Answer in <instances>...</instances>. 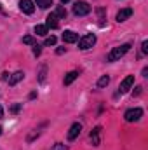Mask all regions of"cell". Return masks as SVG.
Listing matches in <instances>:
<instances>
[{
    "label": "cell",
    "mask_w": 148,
    "mask_h": 150,
    "mask_svg": "<svg viewBox=\"0 0 148 150\" xmlns=\"http://www.w3.org/2000/svg\"><path fill=\"white\" fill-rule=\"evenodd\" d=\"M129 49H131V44H124V45H120V47H115V49H111L110 52H108L106 59H108V61H118L125 52H129Z\"/></svg>",
    "instance_id": "1"
},
{
    "label": "cell",
    "mask_w": 148,
    "mask_h": 150,
    "mask_svg": "<svg viewBox=\"0 0 148 150\" xmlns=\"http://www.w3.org/2000/svg\"><path fill=\"white\" fill-rule=\"evenodd\" d=\"M94 44H96V35L94 33H87V35H84L82 38H78V49H82V51L91 49Z\"/></svg>",
    "instance_id": "2"
},
{
    "label": "cell",
    "mask_w": 148,
    "mask_h": 150,
    "mask_svg": "<svg viewBox=\"0 0 148 150\" xmlns=\"http://www.w3.org/2000/svg\"><path fill=\"white\" fill-rule=\"evenodd\" d=\"M91 12V5L87 2H77L73 5V14L75 16H87Z\"/></svg>",
    "instance_id": "3"
},
{
    "label": "cell",
    "mask_w": 148,
    "mask_h": 150,
    "mask_svg": "<svg viewBox=\"0 0 148 150\" xmlns=\"http://www.w3.org/2000/svg\"><path fill=\"white\" fill-rule=\"evenodd\" d=\"M124 117H125L127 122H136V120H140L143 117V110L141 108H129L127 112L124 113Z\"/></svg>",
    "instance_id": "4"
},
{
    "label": "cell",
    "mask_w": 148,
    "mask_h": 150,
    "mask_svg": "<svg viewBox=\"0 0 148 150\" xmlns=\"http://www.w3.org/2000/svg\"><path fill=\"white\" fill-rule=\"evenodd\" d=\"M132 84H134V75H127L122 82H120V86H118V91L120 93H127L131 87H132Z\"/></svg>",
    "instance_id": "5"
},
{
    "label": "cell",
    "mask_w": 148,
    "mask_h": 150,
    "mask_svg": "<svg viewBox=\"0 0 148 150\" xmlns=\"http://www.w3.org/2000/svg\"><path fill=\"white\" fill-rule=\"evenodd\" d=\"M19 9H21L25 14H33L35 4H33V0H19Z\"/></svg>",
    "instance_id": "6"
},
{
    "label": "cell",
    "mask_w": 148,
    "mask_h": 150,
    "mask_svg": "<svg viewBox=\"0 0 148 150\" xmlns=\"http://www.w3.org/2000/svg\"><path fill=\"white\" fill-rule=\"evenodd\" d=\"M80 131H82V124H80V122H73V124L70 126V129H68V140H70V142L75 140V138L80 134Z\"/></svg>",
    "instance_id": "7"
},
{
    "label": "cell",
    "mask_w": 148,
    "mask_h": 150,
    "mask_svg": "<svg viewBox=\"0 0 148 150\" xmlns=\"http://www.w3.org/2000/svg\"><path fill=\"white\" fill-rule=\"evenodd\" d=\"M45 26H47V28H52V30H56V28L59 26V23H58V16H56L54 12H51V14L45 18Z\"/></svg>",
    "instance_id": "8"
},
{
    "label": "cell",
    "mask_w": 148,
    "mask_h": 150,
    "mask_svg": "<svg viewBox=\"0 0 148 150\" xmlns=\"http://www.w3.org/2000/svg\"><path fill=\"white\" fill-rule=\"evenodd\" d=\"M131 16H132V9H129V7H127V9H122V11H118V12H117V21H118V23H122V21L129 19Z\"/></svg>",
    "instance_id": "9"
},
{
    "label": "cell",
    "mask_w": 148,
    "mask_h": 150,
    "mask_svg": "<svg viewBox=\"0 0 148 150\" xmlns=\"http://www.w3.org/2000/svg\"><path fill=\"white\" fill-rule=\"evenodd\" d=\"M77 40H78V35H77L75 32H72V30H66V32L63 33V42H66V44H73Z\"/></svg>",
    "instance_id": "10"
},
{
    "label": "cell",
    "mask_w": 148,
    "mask_h": 150,
    "mask_svg": "<svg viewBox=\"0 0 148 150\" xmlns=\"http://www.w3.org/2000/svg\"><path fill=\"white\" fill-rule=\"evenodd\" d=\"M99 134H101V127H99V126H98V127H94V129L91 131V136H89V138H91V142H92V145H94V147H98V145H99Z\"/></svg>",
    "instance_id": "11"
},
{
    "label": "cell",
    "mask_w": 148,
    "mask_h": 150,
    "mask_svg": "<svg viewBox=\"0 0 148 150\" xmlns=\"http://www.w3.org/2000/svg\"><path fill=\"white\" fill-rule=\"evenodd\" d=\"M23 79H25V74H23V72H14L7 80H9V86H16V84H18L19 80H23Z\"/></svg>",
    "instance_id": "12"
},
{
    "label": "cell",
    "mask_w": 148,
    "mask_h": 150,
    "mask_svg": "<svg viewBox=\"0 0 148 150\" xmlns=\"http://www.w3.org/2000/svg\"><path fill=\"white\" fill-rule=\"evenodd\" d=\"M77 77H78V72H68V74L65 75V86H70Z\"/></svg>",
    "instance_id": "13"
},
{
    "label": "cell",
    "mask_w": 148,
    "mask_h": 150,
    "mask_svg": "<svg viewBox=\"0 0 148 150\" xmlns=\"http://www.w3.org/2000/svg\"><path fill=\"white\" fill-rule=\"evenodd\" d=\"M35 33L40 35V37H45V35L49 33V28H47L45 25H37V26H35Z\"/></svg>",
    "instance_id": "14"
},
{
    "label": "cell",
    "mask_w": 148,
    "mask_h": 150,
    "mask_svg": "<svg viewBox=\"0 0 148 150\" xmlns=\"http://www.w3.org/2000/svg\"><path fill=\"white\" fill-rule=\"evenodd\" d=\"M54 14L58 16V19H59V18L65 19V18H66V9H65V5H58L56 11H54Z\"/></svg>",
    "instance_id": "15"
},
{
    "label": "cell",
    "mask_w": 148,
    "mask_h": 150,
    "mask_svg": "<svg viewBox=\"0 0 148 150\" xmlns=\"http://www.w3.org/2000/svg\"><path fill=\"white\" fill-rule=\"evenodd\" d=\"M108 84H110V77H108V75H103V77L98 80V84H96V86H98V87H106Z\"/></svg>",
    "instance_id": "16"
},
{
    "label": "cell",
    "mask_w": 148,
    "mask_h": 150,
    "mask_svg": "<svg viewBox=\"0 0 148 150\" xmlns=\"http://www.w3.org/2000/svg\"><path fill=\"white\" fill-rule=\"evenodd\" d=\"M35 2H37V5L40 9H47V7L52 5V0H35Z\"/></svg>",
    "instance_id": "17"
},
{
    "label": "cell",
    "mask_w": 148,
    "mask_h": 150,
    "mask_svg": "<svg viewBox=\"0 0 148 150\" xmlns=\"http://www.w3.org/2000/svg\"><path fill=\"white\" fill-rule=\"evenodd\" d=\"M23 44H26V45H35V38L32 37V35H26V37H23Z\"/></svg>",
    "instance_id": "18"
},
{
    "label": "cell",
    "mask_w": 148,
    "mask_h": 150,
    "mask_svg": "<svg viewBox=\"0 0 148 150\" xmlns=\"http://www.w3.org/2000/svg\"><path fill=\"white\" fill-rule=\"evenodd\" d=\"M56 42H58V38L54 37V35H51V37L45 38V45H56Z\"/></svg>",
    "instance_id": "19"
},
{
    "label": "cell",
    "mask_w": 148,
    "mask_h": 150,
    "mask_svg": "<svg viewBox=\"0 0 148 150\" xmlns=\"http://www.w3.org/2000/svg\"><path fill=\"white\" fill-rule=\"evenodd\" d=\"M96 12H98V16H99V23L103 25V21H105V9L99 7V9H96Z\"/></svg>",
    "instance_id": "20"
},
{
    "label": "cell",
    "mask_w": 148,
    "mask_h": 150,
    "mask_svg": "<svg viewBox=\"0 0 148 150\" xmlns=\"http://www.w3.org/2000/svg\"><path fill=\"white\" fill-rule=\"evenodd\" d=\"M45 70H47V67L44 65V67L40 68V75H38V80H40V82H44V80H45Z\"/></svg>",
    "instance_id": "21"
},
{
    "label": "cell",
    "mask_w": 148,
    "mask_h": 150,
    "mask_svg": "<svg viewBox=\"0 0 148 150\" xmlns=\"http://www.w3.org/2000/svg\"><path fill=\"white\" fill-rule=\"evenodd\" d=\"M51 150H68V147H66L65 143H56V145H54Z\"/></svg>",
    "instance_id": "22"
},
{
    "label": "cell",
    "mask_w": 148,
    "mask_h": 150,
    "mask_svg": "<svg viewBox=\"0 0 148 150\" xmlns=\"http://www.w3.org/2000/svg\"><path fill=\"white\" fill-rule=\"evenodd\" d=\"M19 110H21V105H19V103H16V105H12V107H11V112H12V113H18Z\"/></svg>",
    "instance_id": "23"
},
{
    "label": "cell",
    "mask_w": 148,
    "mask_h": 150,
    "mask_svg": "<svg viewBox=\"0 0 148 150\" xmlns=\"http://www.w3.org/2000/svg\"><path fill=\"white\" fill-rule=\"evenodd\" d=\"M141 51H143V54H147L148 52V42L147 40H143V44H141Z\"/></svg>",
    "instance_id": "24"
},
{
    "label": "cell",
    "mask_w": 148,
    "mask_h": 150,
    "mask_svg": "<svg viewBox=\"0 0 148 150\" xmlns=\"http://www.w3.org/2000/svg\"><path fill=\"white\" fill-rule=\"evenodd\" d=\"M33 54H35V56H38V54H40V45H37V44L33 45Z\"/></svg>",
    "instance_id": "25"
},
{
    "label": "cell",
    "mask_w": 148,
    "mask_h": 150,
    "mask_svg": "<svg viewBox=\"0 0 148 150\" xmlns=\"http://www.w3.org/2000/svg\"><path fill=\"white\" fill-rule=\"evenodd\" d=\"M141 89H143V87H141V86H138V87H136V91H134V94H136V96H138V94H140V93H141Z\"/></svg>",
    "instance_id": "26"
},
{
    "label": "cell",
    "mask_w": 148,
    "mask_h": 150,
    "mask_svg": "<svg viewBox=\"0 0 148 150\" xmlns=\"http://www.w3.org/2000/svg\"><path fill=\"white\" fill-rule=\"evenodd\" d=\"M65 51H66V49H65V47H59V49H58V51H56V52H58V54H63V52H65Z\"/></svg>",
    "instance_id": "27"
},
{
    "label": "cell",
    "mask_w": 148,
    "mask_h": 150,
    "mask_svg": "<svg viewBox=\"0 0 148 150\" xmlns=\"http://www.w3.org/2000/svg\"><path fill=\"white\" fill-rule=\"evenodd\" d=\"M143 77H148V68H143Z\"/></svg>",
    "instance_id": "28"
},
{
    "label": "cell",
    "mask_w": 148,
    "mask_h": 150,
    "mask_svg": "<svg viewBox=\"0 0 148 150\" xmlns=\"http://www.w3.org/2000/svg\"><path fill=\"white\" fill-rule=\"evenodd\" d=\"M2 117H4V108L0 107V119H2Z\"/></svg>",
    "instance_id": "29"
},
{
    "label": "cell",
    "mask_w": 148,
    "mask_h": 150,
    "mask_svg": "<svg viewBox=\"0 0 148 150\" xmlns=\"http://www.w3.org/2000/svg\"><path fill=\"white\" fill-rule=\"evenodd\" d=\"M61 2H63V4H66V2H70V0H61Z\"/></svg>",
    "instance_id": "30"
},
{
    "label": "cell",
    "mask_w": 148,
    "mask_h": 150,
    "mask_svg": "<svg viewBox=\"0 0 148 150\" xmlns=\"http://www.w3.org/2000/svg\"><path fill=\"white\" fill-rule=\"evenodd\" d=\"M0 134H2V127H0Z\"/></svg>",
    "instance_id": "31"
}]
</instances>
